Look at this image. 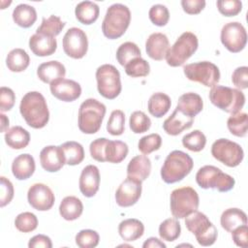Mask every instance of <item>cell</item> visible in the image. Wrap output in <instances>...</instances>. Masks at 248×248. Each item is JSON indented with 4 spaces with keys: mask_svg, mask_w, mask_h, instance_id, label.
Segmentation results:
<instances>
[{
    "mask_svg": "<svg viewBox=\"0 0 248 248\" xmlns=\"http://www.w3.org/2000/svg\"><path fill=\"white\" fill-rule=\"evenodd\" d=\"M19 111L25 122L34 129L44 128L49 119L46 99L38 91H30L22 97Z\"/></svg>",
    "mask_w": 248,
    "mask_h": 248,
    "instance_id": "6da1fadb",
    "label": "cell"
},
{
    "mask_svg": "<svg viewBox=\"0 0 248 248\" xmlns=\"http://www.w3.org/2000/svg\"><path fill=\"white\" fill-rule=\"evenodd\" d=\"M194 167L193 159L181 150L171 151L161 168V177L164 182L172 184L182 180Z\"/></svg>",
    "mask_w": 248,
    "mask_h": 248,
    "instance_id": "7a4b0ae2",
    "label": "cell"
},
{
    "mask_svg": "<svg viewBox=\"0 0 248 248\" xmlns=\"http://www.w3.org/2000/svg\"><path fill=\"white\" fill-rule=\"evenodd\" d=\"M131 12L123 4L116 3L109 6L102 23V31L105 37L110 40L121 37L129 27Z\"/></svg>",
    "mask_w": 248,
    "mask_h": 248,
    "instance_id": "3957f363",
    "label": "cell"
},
{
    "mask_svg": "<svg viewBox=\"0 0 248 248\" xmlns=\"http://www.w3.org/2000/svg\"><path fill=\"white\" fill-rule=\"evenodd\" d=\"M106 114V106L96 99L89 98L81 103L78 109V129L84 134L97 133Z\"/></svg>",
    "mask_w": 248,
    "mask_h": 248,
    "instance_id": "277c9868",
    "label": "cell"
},
{
    "mask_svg": "<svg viewBox=\"0 0 248 248\" xmlns=\"http://www.w3.org/2000/svg\"><path fill=\"white\" fill-rule=\"evenodd\" d=\"M209 100L218 108L232 114L239 112L245 104V96L240 90L223 85L211 88Z\"/></svg>",
    "mask_w": 248,
    "mask_h": 248,
    "instance_id": "5b68a950",
    "label": "cell"
},
{
    "mask_svg": "<svg viewBox=\"0 0 248 248\" xmlns=\"http://www.w3.org/2000/svg\"><path fill=\"white\" fill-rule=\"evenodd\" d=\"M185 226L191 232L202 246H211L217 239L216 227L209 221L207 216L198 210L185 217Z\"/></svg>",
    "mask_w": 248,
    "mask_h": 248,
    "instance_id": "8992f818",
    "label": "cell"
},
{
    "mask_svg": "<svg viewBox=\"0 0 248 248\" xmlns=\"http://www.w3.org/2000/svg\"><path fill=\"white\" fill-rule=\"evenodd\" d=\"M199 41L197 36L189 31L182 33L175 43L169 47L166 54V61L170 67L183 65L198 49Z\"/></svg>",
    "mask_w": 248,
    "mask_h": 248,
    "instance_id": "52a82bcc",
    "label": "cell"
},
{
    "mask_svg": "<svg viewBox=\"0 0 248 248\" xmlns=\"http://www.w3.org/2000/svg\"><path fill=\"white\" fill-rule=\"evenodd\" d=\"M196 181L202 189H216L219 192H228L232 190L235 184V180L232 176L211 165L203 166L198 170Z\"/></svg>",
    "mask_w": 248,
    "mask_h": 248,
    "instance_id": "ba28073f",
    "label": "cell"
},
{
    "mask_svg": "<svg viewBox=\"0 0 248 248\" xmlns=\"http://www.w3.org/2000/svg\"><path fill=\"white\" fill-rule=\"evenodd\" d=\"M199 195L195 189L186 186L174 189L170 194V211L173 217L182 219L199 207Z\"/></svg>",
    "mask_w": 248,
    "mask_h": 248,
    "instance_id": "9c48e42d",
    "label": "cell"
},
{
    "mask_svg": "<svg viewBox=\"0 0 248 248\" xmlns=\"http://www.w3.org/2000/svg\"><path fill=\"white\" fill-rule=\"evenodd\" d=\"M97 88L106 99H115L121 92L119 71L110 64H104L96 70Z\"/></svg>",
    "mask_w": 248,
    "mask_h": 248,
    "instance_id": "30bf717a",
    "label": "cell"
},
{
    "mask_svg": "<svg viewBox=\"0 0 248 248\" xmlns=\"http://www.w3.org/2000/svg\"><path fill=\"white\" fill-rule=\"evenodd\" d=\"M183 72L189 80L200 82L206 87H213L220 80L219 68L209 61L187 64L183 67Z\"/></svg>",
    "mask_w": 248,
    "mask_h": 248,
    "instance_id": "8fae6325",
    "label": "cell"
},
{
    "mask_svg": "<svg viewBox=\"0 0 248 248\" xmlns=\"http://www.w3.org/2000/svg\"><path fill=\"white\" fill-rule=\"evenodd\" d=\"M212 156L224 165L234 168L238 166L244 157L242 147L228 139H219L215 140L211 146Z\"/></svg>",
    "mask_w": 248,
    "mask_h": 248,
    "instance_id": "7c38bea8",
    "label": "cell"
},
{
    "mask_svg": "<svg viewBox=\"0 0 248 248\" xmlns=\"http://www.w3.org/2000/svg\"><path fill=\"white\" fill-rule=\"evenodd\" d=\"M221 43L231 52L241 51L247 43V33L244 26L238 22L226 23L221 30Z\"/></svg>",
    "mask_w": 248,
    "mask_h": 248,
    "instance_id": "4fadbf2b",
    "label": "cell"
},
{
    "mask_svg": "<svg viewBox=\"0 0 248 248\" xmlns=\"http://www.w3.org/2000/svg\"><path fill=\"white\" fill-rule=\"evenodd\" d=\"M64 52L74 59L82 58L88 49V40L85 32L78 27L68 29L63 37Z\"/></svg>",
    "mask_w": 248,
    "mask_h": 248,
    "instance_id": "5bb4252c",
    "label": "cell"
},
{
    "mask_svg": "<svg viewBox=\"0 0 248 248\" xmlns=\"http://www.w3.org/2000/svg\"><path fill=\"white\" fill-rule=\"evenodd\" d=\"M128 145L121 140H110L101 138L97 146V154L100 162L118 164L128 155Z\"/></svg>",
    "mask_w": 248,
    "mask_h": 248,
    "instance_id": "9a60e30c",
    "label": "cell"
},
{
    "mask_svg": "<svg viewBox=\"0 0 248 248\" xmlns=\"http://www.w3.org/2000/svg\"><path fill=\"white\" fill-rule=\"evenodd\" d=\"M141 182L142 181L137 178L127 176L115 192L116 203L122 207L134 205L140 198L142 189Z\"/></svg>",
    "mask_w": 248,
    "mask_h": 248,
    "instance_id": "2e32d148",
    "label": "cell"
},
{
    "mask_svg": "<svg viewBox=\"0 0 248 248\" xmlns=\"http://www.w3.org/2000/svg\"><path fill=\"white\" fill-rule=\"evenodd\" d=\"M27 200L33 208L39 211H46L53 206L55 197L48 186L43 183H35L28 190Z\"/></svg>",
    "mask_w": 248,
    "mask_h": 248,
    "instance_id": "e0dca14e",
    "label": "cell"
},
{
    "mask_svg": "<svg viewBox=\"0 0 248 248\" xmlns=\"http://www.w3.org/2000/svg\"><path fill=\"white\" fill-rule=\"evenodd\" d=\"M51 94L60 101L73 102L79 98L81 87L78 82L73 79L59 78L50 83Z\"/></svg>",
    "mask_w": 248,
    "mask_h": 248,
    "instance_id": "ac0fdd59",
    "label": "cell"
},
{
    "mask_svg": "<svg viewBox=\"0 0 248 248\" xmlns=\"http://www.w3.org/2000/svg\"><path fill=\"white\" fill-rule=\"evenodd\" d=\"M40 162L43 169L48 172L58 171L66 164L61 146L47 145L40 152Z\"/></svg>",
    "mask_w": 248,
    "mask_h": 248,
    "instance_id": "d6986e66",
    "label": "cell"
},
{
    "mask_svg": "<svg viewBox=\"0 0 248 248\" xmlns=\"http://www.w3.org/2000/svg\"><path fill=\"white\" fill-rule=\"evenodd\" d=\"M100 186V171L94 165H88L81 170L79 176V190L86 198L96 195Z\"/></svg>",
    "mask_w": 248,
    "mask_h": 248,
    "instance_id": "ffe728a7",
    "label": "cell"
},
{
    "mask_svg": "<svg viewBox=\"0 0 248 248\" xmlns=\"http://www.w3.org/2000/svg\"><path fill=\"white\" fill-rule=\"evenodd\" d=\"M169 47L170 42L168 37L160 32L151 34L145 43V50L147 55L157 61L163 60L166 57Z\"/></svg>",
    "mask_w": 248,
    "mask_h": 248,
    "instance_id": "44dd1931",
    "label": "cell"
},
{
    "mask_svg": "<svg viewBox=\"0 0 248 248\" xmlns=\"http://www.w3.org/2000/svg\"><path fill=\"white\" fill-rule=\"evenodd\" d=\"M194 123V117L187 116L183 114L176 108L163 123L164 131L170 136H177L182 133L184 130H187L192 127Z\"/></svg>",
    "mask_w": 248,
    "mask_h": 248,
    "instance_id": "7402d4cb",
    "label": "cell"
},
{
    "mask_svg": "<svg viewBox=\"0 0 248 248\" xmlns=\"http://www.w3.org/2000/svg\"><path fill=\"white\" fill-rule=\"evenodd\" d=\"M29 47L37 56H48L55 52L57 48V42L55 37L35 33L29 39Z\"/></svg>",
    "mask_w": 248,
    "mask_h": 248,
    "instance_id": "603a6c76",
    "label": "cell"
},
{
    "mask_svg": "<svg viewBox=\"0 0 248 248\" xmlns=\"http://www.w3.org/2000/svg\"><path fill=\"white\" fill-rule=\"evenodd\" d=\"M66 75L65 66L56 60L47 61L39 65L37 69L38 78L45 83H51L59 78H64Z\"/></svg>",
    "mask_w": 248,
    "mask_h": 248,
    "instance_id": "cb8c5ba5",
    "label": "cell"
},
{
    "mask_svg": "<svg viewBox=\"0 0 248 248\" xmlns=\"http://www.w3.org/2000/svg\"><path fill=\"white\" fill-rule=\"evenodd\" d=\"M203 102L202 97L194 92H188L182 94L177 102L176 108L180 110L183 114L195 117L198 113L202 110Z\"/></svg>",
    "mask_w": 248,
    "mask_h": 248,
    "instance_id": "d4e9b609",
    "label": "cell"
},
{
    "mask_svg": "<svg viewBox=\"0 0 248 248\" xmlns=\"http://www.w3.org/2000/svg\"><path fill=\"white\" fill-rule=\"evenodd\" d=\"M35 160L28 153L20 154L12 163V172L18 180H25L32 176L35 171Z\"/></svg>",
    "mask_w": 248,
    "mask_h": 248,
    "instance_id": "484cf974",
    "label": "cell"
},
{
    "mask_svg": "<svg viewBox=\"0 0 248 248\" xmlns=\"http://www.w3.org/2000/svg\"><path fill=\"white\" fill-rule=\"evenodd\" d=\"M151 171V161L145 155H138L132 158L127 166V175L140 181L145 180Z\"/></svg>",
    "mask_w": 248,
    "mask_h": 248,
    "instance_id": "4316f807",
    "label": "cell"
},
{
    "mask_svg": "<svg viewBox=\"0 0 248 248\" xmlns=\"http://www.w3.org/2000/svg\"><path fill=\"white\" fill-rule=\"evenodd\" d=\"M119 235L125 241H135L142 236L144 232L143 224L135 218L123 220L118 226Z\"/></svg>",
    "mask_w": 248,
    "mask_h": 248,
    "instance_id": "83f0119b",
    "label": "cell"
},
{
    "mask_svg": "<svg viewBox=\"0 0 248 248\" xmlns=\"http://www.w3.org/2000/svg\"><path fill=\"white\" fill-rule=\"evenodd\" d=\"M83 211L81 201L75 196L65 197L59 205L60 215L67 221H74L80 217Z\"/></svg>",
    "mask_w": 248,
    "mask_h": 248,
    "instance_id": "f1b7e54d",
    "label": "cell"
},
{
    "mask_svg": "<svg viewBox=\"0 0 248 248\" xmlns=\"http://www.w3.org/2000/svg\"><path fill=\"white\" fill-rule=\"evenodd\" d=\"M220 222L222 228L231 232L239 226L247 225V216L246 213L239 208H228L222 213Z\"/></svg>",
    "mask_w": 248,
    "mask_h": 248,
    "instance_id": "f546056e",
    "label": "cell"
},
{
    "mask_svg": "<svg viewBox=\"0 0 248 248\" xmlns=\"http://www.w3.org/2000/svg\"><path fill=\"white\" fill-rule=\"evenodd\" d=\"M100 14L99 6L91 1H82L78 3L75 10L77 19L82 24H92L95 22Z\"/></svg>",
    "mask_w": 248,
    "mask_h": 248,
    "instance_id": "4dcf8cb0",
    "label": "cell"
},
{
    "mask_svg": "<svg viewBox=\"0 0 248 248\" xmlns=\"http://www.w3.org/2000/svg\"><path fill=\"white\" fill-rule=\"evenodd\" d=\"M5 141L13 149H22L28 145L30 135L21 126H14L5 133Z\"/></svg>",
    "mask_w": 248,
    "mask_h": 248,
    "instance_id": "1f68e13d",
    "label": "cell"
},
{
    "mask_svg": "<svg viewBox=\"0 0 248 248\" xmlns=\"http://www.w3.org/2000/svg\"><path fill=\"white\" fill-rule=\"evenodd\" d=\"M171 102L170 98L163 93V92H157L150 96L148 100V111L151 115L154 117L160 118L163 117L170 108Z\"/></svg>",
    "mask_w": 248,
    "mask_h": 248,
    "instance_id": "d6a6232c",
    "label": "cell"
},
{
    "mask_svg": "<svg viewBox=\"0 0 248 248\" xmlns=\"http://www.w3.org/2000/svg\"><path fill=\"white\" fill-rule=\"evenodd\" d=\"M13 19L20 27H31L37 19V12L28 4H19L13 11Z\"/></svg>",
    "mask_w": 248,
    "mask_h": 248,
    "instance_id": "836d02e7",
    "label": "cell"
},
{
    "mask_svg": "<svg viewBox=\"0 0 248 248\" xmlns=\"http://www.w3.org/2000/svg\"><path fill=\"white\" fill-rule=\"evenodd\" d=\"M30 58L27 52L22 48L12 49L6 58V65L11 72L19 73L29 66Z\"/></svg>",
    "mask_w": 248,
    "mask_h": 248,
    "instance_id": "e575fe53",
    "label": "cell"
},
{
    "mask_svg": "<svg viewBox=\"0 0 248 248\" xmlns=\"http://www.w3.org/2000/svg\"><path fill=\"white\" fill-rule=\"evenodd\" d=\"M61 149L64 154L65 163L69 166H76L80 164L84 159V149L79 142L70 140L64 142Z\"/></svg>",
    "mask_w": 248,
    "mask_h": 248,
    "instance_id": "d590c367",
    "label": "cell"
},
{
    "mask_svg": "<svg viewBox=\"0 0 248 248\" xmlns=\"http://www.w3.org/2000/svg\"><path fill=\"white\" fill-rule=\"evenodd\" d=\"M227 126L231 134L235 137L243 138L247 135L248 115L245 112H236L232 114L227 121Z\"/></svg>",
    "mask_w": 248,
    "mask_h": 248,
    "instance_id": "8d00e7d4",
    "label": "cell"
},
{
    "mask_svg": "<svg viewBox=\"0 0 248 248\" xmlns=\"http://www.w3.org/2000/svg\"><path fill=\"white\" fill-rule=\"evenodd\" d=\"M65 22L57 16H50L47 18L44 17L41 25L37 28L36 33L46 35L49 37H55L60 34L62 29L65 27Z\"/></svg>",
    "mask_w": 248,
    "mask_h": 248,
    "instance_id": "74e56055",
    "label": "cell"
},
{
    "mask_svg": "<svg viewBox=\"0 0 248 248\" xmlns=\"http://www.w3.org/2000/svg\"><path fill=\"white\" fill-rule=\"evenodd\" d=\"M180 232V223L174 218L166 219L159 226V235L165 241H174L179 237Z\"/></svg>",
    "mask_w": 248,
    "mask_h": 248,
    "instance_id": "f35d334b",
    "label": "cell"
},
{
    "mask_svg": "<svg viewBox=\"0 0 248 248\" xmlns=\"http://www.w3.org/2000/svg\"><path fill=\"white\" fill-rule=\"evenodd\" d=\"M140 47L133 42H125L116 50V59L121 66H125L129 61L140 57Z\"/></svg>",
    "mask_w": 248,
    "mask_h": 248,
    "instance_id": "ab89813d",
    "label": "cell"
},
{
    "mask_svg": "<svg viewBox=\"0 0 248 248\" xmlns=\"http://www.w3.org/2000/svg\"><path fill=\"white\" fill-rule=\"evenodd\" d=\"M206 138L204 134L200 130H194L182 138L183 146L193 152L202 151L204 148Z\"/></svg>",
    "mask_w": 248,
    "mask_h": 248,
    "instance_id": "60d3db41",
    "label": "cell"
},
{
    "mask_svg": "<svg viewBox=\"0 0 248 248\" xmlns=\"http://www.w3.org/2000/svg\"><path fill=\"white\" fill-rule=\"evenodd\" d=\"M125 72L132 78L146 77L150 72V66L146 60L141 57L135 58L129 61L125 66Z\"/></svg>",
    "mask_w": 248,
    "mask_h": 248,
    "instance_id": "b9f144b4",
    "label": "cell"
},
{
    "mask_svg": "<svg viewBox=\"0 0 248 248\" xmlns=\"http://www.w3.org/2000/svg\"><path fill=\"white\" fill-rule=\"evenodd\" d=\"M130 129L135 134H141L149 130L151 126L150 118L140 110L134 111L129 119Z\"/></svg>",
    "mask_w": 248,
    "mask_h": 248,
    "instance_id": "7bdbcfd3",
    "label": "cell"
},
{
    "mask_svg": "<svg viewBox=\"0 0 248 248\" xmlns=\"http://www.w3.org/2000/svg\"><path fill=\"white\" fill-rule=\"evenodd\" d=\"M125 129V114L120 109H115L110 113L107 124V131L112 136H120Z\"/></svg>",
    "mask_w": 248,
    "mask_h": 248,
    "instance_id": "ee69618b",
    "label": "cell"
},
{
    "mask_svg": "<svg viewBox=\"0 0 248 248\" xmlns=\"http://www.w3.org/2000/svg\"><path fill=\"white\" fill-rule=\"evenodd\" d=\"M161 144H162L161 136L159 134L153 133L140 139L138 143V148L143 155H148L158 150L161 147Z\"/></svg>",
    "mask_w": 248,
    "mask_h": 248,
    "instance_id": "f6af8a7d",
    "label": "cell"
},
{
    "mask_svg": "<svg viewBox=\"0 0 248 248\" xmlns=\"http://www.w3.org/2000/svg\"><path fill=\"white\" fill-rule=\"evenodd\" d=\"M16 228L21 232H30L38 227V219L34 213L22 212L15 219Z\"/></svg>",
    "mask_w": 248,
    "mask_h": 248,
    "instance_id": "bcb514c9",
    "label": "cell"
},
{
    "mask_svg": "<svg viewBox=\"0 0 248 248\" xmlns=\"http://www.w3.org/2000/svg\"><path fill=\"white\" fill-rule=\"evenodd\" d=\"M100 236L96 231L81 230L76 235V244L80 248H94L99 244Z\"/></svg>",
    "mask_w": 248,
    "mask_h": 248,
    "instance_id": "7dc6e473",
    "label": "cell"
},
{
    "mask_svg": "<svg viewBox=\"0 0 248 248\" xmlns=\"http://www.w3.org/2000/svg\"><path fill=\"white\" fill-rule=\"evenodd\" d=\"M149 19L157 26H165L170 19V13L168 8L162 4L153 5L148 13Z\"/></svg>",
    "mask_w": 248,
    "mask_h": 248,
    "instance_id": "c3c4849f",
    "label": "cell"
},
{
    "mask_svg": "<svg viewBox=\"0 0 248 248\" xmlns=\"http://www.w3.org/2000/svg\"><path fill=\"white\" fill-rule=\"evenodd\" d=\"M216 5L220 14L225 16H234L242 10V3L239 0H219Z\"/></svg>",
    "mask_w": 248,
    "mask_h": 248,
    "instance_id": "681fc988",
    "label": "cell"
},
{
    "mask_svg": "<svg viewBox=\"0 0 248 248\" xmlns=\"http://www.w3.org/2000/svg\"><path fill=\"white\" fill-rule=\"evenodd\" d=\"M1 185V196H0V206L4 207L14 198V186L13 183L5 176L0 177Z\"/></svg>",
    "mask_w": 248,
    "mask_h": 248,
    "instance_id": "f907efd6",
    "label": "cell"
},
{
    "mask_svg": "<svg viewBox=\"0 0 248 248\" xmlns=\"http://www.w3.org/2000/svg\"><path fill=\"white\" fill-rule=\"evenodd\" d=\"M16 101V95L14 91L6 86H2L0 88V110L3 111H8L10 110Z\"/></svg>",
    "mask_w": 248,
    "mask_h": 248,
    "instance_id": "816d5d0a",
    "label": "cell"
},
{
    "mask_svg": "<svg viewBox=\"0 0 248 248\" xmlns=\"http://www.w3.org/2000/svg\"><path fill=\"white\" fill-rule=\"evenodd\" d=\"M232 81L237 88L246 89L248 87V67L236 68L232 75Z\"/></svg>",
    "mask_w": 248,
    "mask_h": 248,
    "instance_id": "f5cc1de1",
    "label": "cell"
},
{
    "mask_svg": "<svg viewBox=\"0 0 248 248\" xmlns=\"http://www.w3.org/2000/svg\"><path fill=\"white\" fill-rule=\"evenodd\" d=\"M232 232V237L234 244L241 248L248 247V227L247 225H242L235 228Z\"/></svg>",
    "mask_w": 248,
    "mask_h": 248,
    "instance_id": "db71d44e",
    "label": "cell"
},
{
    "mask_svg": "<svg viewBox=\"0 0 248 248\" xmlns=\"http://www.w3.org/2000/svg\"><path fill=\"white\" fill-rule=\"evenodd\" d=\"M181 6L183 11L189 15H197L205 7L204 0H182Z\"/></svg>",
    "mask_w": 248,
    "mask_h": 248,
    "instance_id": "11a10c76",
    "label": "cell"
},
{
    "mask_svg": "<svg viewBox=\"0 0 248 248\" xmlns=\"http://www.w3.org/2000/svg\"><path fill=\"white\" fill-rule=\"evenodd\" d=\"M28 247L29 248H38V247H43V248H51L52 243L51 240L48 236L45 234H37L30 238L28 242Z\"/></svg>",
    "mask_w": 248,
    "mask_h": 248,
    "instance_id": "9f6ffc18",
    "label": "cell"
},
{
    "mask_svg": "<svg viewBox=\"0 0 248 248\" xmlns=\"http://www.w3.org/2000/svg\"><path fill=\"white\" fill-rule=\"evenodd\" d=\"M143 248H166V244L156 237L147 238L142 244Z\"/></svg>",
    "mask_w": 248,
    "mask_h": 248,
    "instance_id": "6f0895ef",
    "label": "cell"
},
{
    "mask_svg": "<svg viewBox=\"0 0 248 248\" xmlns=\"http://www.w3.org/2000/svg\"><path fill=\"white\" fill-rule=\"evenodd\" d=\"M0 119H1V132H7L9 127V118L4 113H0Z\"/></svg>",
    "mask_w": 248,
    "mask_h": 248,
    "instance_id": "680465c9",
    "label": "cell"
}]
</instances>
